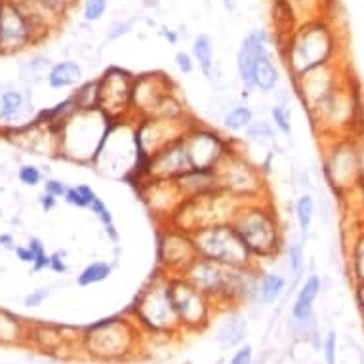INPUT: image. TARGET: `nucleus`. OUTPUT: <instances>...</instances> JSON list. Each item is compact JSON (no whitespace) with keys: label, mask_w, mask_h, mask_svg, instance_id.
Returning a JSON list of instances; mask_svg holds the SVG:
<instances>
[{"label":"nucleus","mask_w":364,"mask_h":364,"mask_svg":"<svg viewBox=\"0 0 364 364\" xmlns=\"http://www.w3.org/2000/svg\"><path fill=\"white\" fill-rule=\"evenodd\" d=\"M145 334L128 313L95 320L82 328L78 353L100 364H120L134 360L145 351Z\"/></svg>","instance_id":"f257e3e1"},{"label":"nucleus","mask_w":364,"mask_h":364,"mask_svg":"<svg viewBox=\"0 0 364 364\" xmlns=\"http://www.w3.org/2000/svg\"><path fill=\"white\" fill-rule=\"evenodd\" d=\"M256 262H269L283 248V225L267 196L240 202L229 220Z\"/></svg>","instance_id":"f03ea898"},{"label":"nucleus","mask_w":364,"mask_h":364,"mask_svg":"<svg viewBox=\"0 0 364 364\" xmlns=\"http://www.w3.org/2000/svg\"><path fill=\"white\" fill-rule=\"evenodd\" d=\"M145 338H177L182 336V328L177 322L176 311L172 305L168 292V275L163 271H155V275L139 290L130 307L126 309Z\"/></svg>","instance_id":"7ed1b4c3"},{"label":"nucleus","mask_w":364,"mask_h":364,"mask_svg":"<svg viewBox=\"0 0 364 364\" xmlns=\"http://www.w3.org/2000/svg\"><path fill=\"white\" fill-rule=\"evenodd\" d=\"M113 122L100 109H81L57 134V157L94 164Z\"/></svg>","instance_id":"20e7f679"},{"label":"nucleus","mask_w":364,"mask_h":364,"mask_svg":"<svg viewBox=\"0 0 364 364\" xmlns=\"http://www.w3.org/2000/svg\"><path fill=\"white\" fill-rule=\"evenodd\" d=\"M334 46H336V38L327 21L309 19L302 25L294 27L286 35L284 45L278 48L290 73L298 76L322 63H328L334 54Z\"/></svg>","instance_id":"39448f33"},{"label":"nucleus","mask_w":364,"mask_h":364,"mask_svg":"<svg viewBox=\"0 0 364 364\" xmlns=\"http://www.w3.org/2000/svg\"><path fill=\"white\" fill-rule=\"evenodd\" d=\"M240 202L242 201L235 199L221 189L206 195L183 199L166 220V223L187 233H195L196 229L213 225V223H229Z\"/></svg>","instance_id":"423d86ee"},{"label":"nucleus","mask_w":364,"mask_h":364,"mask_svg":"<svg viewBox=\"0 0 364 364\" xmlns=\"http://www.w3.org/2000/svg\"><path fill=\"white\" fill-rule=\"evenodd\" d=\"M193 235V245H195L196 256L212 259L227 267L235 269H252L259 267L256 259L252 258L239 235L235 233L229 223H213L202 229H196Z\"/></svg>","instance_id":"0eeeda50"},{"label":"nucleus","mask_w":364,"mask_h":364,"mask_svg":"<svg viewBox=\"0 0 364 364\" xmlns=\"http://www.w3.org/2000/svg\"><path fill=\"white\" fill-rule=\"evenodd\" d=\"M220 189L239 201H254L265 195L264 172L254 163L235 139V147L216 166Z\"/></svg>","instance_id":"6e6552de"},{"label":"nucleus","mask_w":364,"mask_h":364,"mask_svg":"<svg viewBox=\"0 0 364 364\" xmlns=\"http://www.w3.org/2000/svg\"><path fill=\"white\" fill-rule=\"evenodd\" d=\"M168 292L182 334L204 332L212 327L216 317V307L210 298L195 288L187 278L182 275H168Z\"/></svg>","instance_id":"1a4fd4ad"},{"label":"nucleus","mask_w":364,"mask_h":364,"mask_svg":"<svg viewBox=\"0 0 364 364\" xmlns=\"http://www.w3.org/2000/svg\"><path fill=\"white\" fill-rule=\"evenodd\" d=\"M182 138L193 168H216L235 147V138H225L213 126L202 124L196 119L189 122Z\"/></svg>","instance_id":"9d476101"},{"label":"nucleus","mask_w":364,"mask_h":364,"mask_svg":"<svg viewBox=\"0 0 364 364\" xmlns=\"http://www.w3.org/2000/svg\"><path fill=\"white\" fill-rule=\"evenodd\" d=\"M134 73L111 65L98 76V109L111 120H132Z\"/></svg>","instance_id":"9b49d317"},{"label":"nucleus","mask_w":364,"mask_h":364,"mask_svg":"<svg viewBox=\"0 0 364 364\" xmlns=\"http://www.w3.org/2000/svg\"><path fill=\"white\" fill-rule=\"evenodd\" d=\"M196 258L193 235L168 223L157 225V269L166 275H183Z\"/></svg>","instance_id":"f8f14e48"},{"label":"nucleus","mask_w":364,"mask_h":364,"mask_svg":"<svg viewBox=\"0 0 364 364\" xmlns=\"http://www.w3.org/2000/svg\"><path fill=\"white\" fill-rule=\"evenodd\" d=\"M38 46L31 23L13 0L0 4V56H18Z\"/></svg>","instance_id":"ddd939ff"},{"label":"nucleus","mask_w":364,"mask_h":364,"mask_svg":"<svg viewBox=\"0 0 364 364\" xmlns=\"http://www.w3.org/2000/svg\"><path fill=\"white\" fill-rule=\"evenodd\" d=\"M176 88V82L163 71H149V73H141V75L134 76L132 120L147 117L163 95Z\"/></svg>","instance_id":"4468645a"},{"label":"nucleus","mask_w":364,"mask_h":364,"mask_svg":"<svg viewBox=\"0 0 364 364\" xmlns=\"http://www.w3.org/2000/svg\"><path fill=\"white\" fill-rule=\"evenodd\" d=\"M136 191H138L145 208L155 218L157 225L166 223V220L176 210L177 204L183 201L172 180H153V177H149Z\"/></svg>","instance_id":"2eb2a0df"},{"label":"nucleus","mask_w":364,"mask_h":364,"mask_svg":"<svg viewBox=\"0 0 364 364\" xmlns=\"http://www.w3.org/2000/svg\"><path fill=\"white\" fill-rule=\"evenodd\" d=\"M191 168V160H189L187 149H185V141L183 138L172 139L170 143L163 145L151 158H149V166H147V180H174L185 170Z\"/></svg>","instance_id":"dca6fc26"},{"label":"nucleus","mask_w":364,"mask_h":364,"mask_svg":"<svg viewBox=\"0 0 364 364\" xmlns=\"http://www.w3.org/2000/svg\"><path fill=\"white\" fill-rule=\"evenodd\" d=\"M269 33L264 29H254L242 38V42L237 52V75L242 90L254 92V71H256V63L264 54L269 50Z\"/></svg>","instance_id":"f3484780"},{"label":"nucleus","mask_w":364,"mask_h":364,"mask_svg":"<svg viewBox=\"0 0 364 364\" xmlns=\"http://www.w3.org/2000/svg\"><path fill=\"white\" fill-rule=\"evenodd\" d=\"M33 94L29 86H0V130L27 124L33 117Z\"/></svg>","instance_id":"a211bd4d"},{"label":"nucleus","mask_w":364,"mask_h":364,"mask_svg":"<svg viewBox=\"0 0 364 364\" xmlns=\"http://www.w3.org/2000/svg\"><path fill=\"white\" fill-rule=\"evenodd\" d=\"M69 328L56 327V324H29L27 328V338L33 346L38 347L42 353H61L67 347H76L81 344V332L78 328L73 336H67Z\"/></svg>","instance_id":"6ab92c4d"},{"label":"nucleus","mask_w":364,"mask_h":364,"mask_svg":"<svg viewBox=\"0 0 364 364\" xmlns=\"http://www.w3.org/2000/svg\"><path fill=\"white\" fill-rule=\"evenodd\" d=\"M225 317L216 322L213 328V341L221 347V349H237L245 344L248 338L250 327H248V319L246 315L240 313V307H229L221 309Z\"/></svg>","instance_id":"aec40b11"},{"label":"nucleus","mask_w":364,"mask_h":364,"mask_svg":"<svg viewBox=\"0 0 364 364\" xmlns=\"http://www.w3.org/2000/svg\"><path fill=\"white\" fill-rule=\"evenodd\" d=\"M176 189L180 191L182 199H191V196H201L212 191L220 189L218 174L216 168H191L185 170L183 174L172 180Z\"/></svg>","instance_id":"412c9836"},{"label":"nucleus","mask_w":364,"mask_h":364,"mask_svg":"<svg viewBox=\"0 0 364 364\" xmlns=\"http://www.w3.org/2000/svg\"><path fill=\"white\" fill-rule=\"evenodd\" d=\"M84 82V69L75 59H61L52 65L46 76V84L52 90H69L76 88Z\"/></svg>","instance_id":"4be33fe9"},{"label":"nucleus","mask_w":364,"mask_h":364,"mask_svg":"<svg viewBox=\"0 0 364 364\" xmlns=\"http://www.w3.org/2000/svg\"><path fill=\"white\" fill-rule=\"evenodd\" d=\"M78 111H81V109L76 105L75 98L69 95V98H65V100L56 103L54 107L42 109V111L35 117V120H38L40 124L48 126L54 134H59V130H61L63 126L67 124L71 117L78 113Z\"/></svg>","instance_id":"5701e85b"},{"label":"nucleus","mask_w":364,"mask_h":364,"mask_svg":"<svg viewBox=\"0 0 364 364\" xmlns=\"http://www.w3.org/2000/svg\"><path fill=\"white\" fill-rule=\"evenodd\" d=\"M29 322L18 313L0 307V346H19L27 338Z\"/></svg>","instance_id":"b1692460"},{"label":"nucleus","mask_w":364,"mask_h":364,"mask_svg":"<svg viewBox=\"0 0 364 364\" xmlns=\"http://www.w3.org/2000/svg\"><path fill=\"white\" fill-rule=\"evenodd\" d=\"M191 56L199 65V69L204 75V78L213 82V75H216V50H213V40L210 35L201 33L196 35L193 45H191Z\"/></svg>","instance_id":"393cba45"},{"label":"nucleus","mask_w":364,"mask_h":364,"mask_svg":"<svg viewBox=\"0 0 364 364\" xmlns=\"http://www.w3.org/2000/svg\"><path fill=\"white\" fill-rule=\"evenodd\" d=\"M281 82V73L276 63L273 61V54L267 52L259 57L254 71V90H258L259 94H271L275 92L276 86Z\"/></svg>","instance_id":"a878e982"},{"label":"nucleus","mask_w":364,"mask_h":364,"mask_svg":"<svg viewBox=\"0 0 364 364\" xmlns=\"http://www.w3.org/2000/svg\"><path fill=\"white\" fill-rule=\"evenodd\" d=\"M320 292V278L317 275H311L302 284V288L295 295V302L292 305V317L298 322H305L311 317V311H313V303L317 300V295Z\"/></svg>","instance_id":"bb28decb"},{"label":"nucleus","mask_w":364,"mask_h":364,"mask_svg":"<svg viewBox=\"0 0 364 364\" xmlns=\"http://www.w3.org/2000/svg\"><path fill=\"white\" fill-rule=\"evenodd\" d=\"M52 59L45 54H31L27 57L25 61L19 63V76H21V82L25 86H35V84H40V82L46 81L48 76V71L52 69Z\"/></svg>","instance_id":"cd10ccee"},{"label":"nucleus","mask_w":364,"mask_h":364,"mask_svg":"<svg viewBox=\"0 0 364 364\" xmlns=\"http://www.w3.org/2000/svg\"><path fill=\"white\" fill-rule=\"evenodd\" d=\"M286 278L278 273H259L258 305H273L283 295Z\"/></svg>","instance_id":"c85d7f7f"},{"label":"nucleus","mask_w":364,"mask_h":364,"mask_svg":"<svg viewBox=\"0 0 364 364\" xmlns=\"http://www.w3.org/2000/svg\"><path fill=\"white\" fill-rule=\"evenodd\" d=\"M254 111L248 103H235L231 109H227L221 117V124L227 134H245V130L252 124Z\"/></svg>","instance_id":"c756f323"},{"label":"nucleus","mask_w":364,"mask_h":364,"mask_svg":"<svg viewBox=\"0 0 364 364\" xmlns=\"http://www.w3.org/2000/svg\"><path fill=\"white\" fill-rule=\"evenodd\" d=\"M111 275H113V264H111V262L98 259V262H92V264L86 265V267L76 275V284H78L81 288H88V286L103 283V281H107Z\"/></svg>","instance_id":"7c9ffc66"},{"label":"nucleus","mask_w":364,"mask_h":364,"mask_svg":"<svg viewBox=\"0 0 364 364\" xmlns=\"http://www.w3.org/2000/svg\"><path fill=\"white\" fill-rule=\"evenodd\" d=\"M88 210L94 213L95 220L100 221L101 225H103V229H105V233H107V237L113 240V242H119V233H117V227H115L113 213H111V210H109V206H107L105 202L101 201L100 195L95 196L94 201H92V204H90Z\"/></svg>","instance_id":"2f4dec72"},{"label":"nucleus","mask_w":364,"mask_h":364,"mask_svg":"<svg viewBox=\"0 0 364 364\" xmlns=\"http://www.w3.org/2000/svg\"><path fill=\"white\" fill-rule=\"evenodd\" d=\"M246 141H252V143L265 145V143H275L276 134L275 126L267 122V120H252V124L245 130Z\"/></svg>","instance_id":"473e14b6"},{"label":"nucleus","mask_w":364,"mask_h":364,"mask_svg":"<svg viewBox=\"0 0 364 364\" xmlns=\"http://www.w3.org/2000/svg\"><path fill=\"white\" fill-rule=\"evenodd\" d=\"M98 193H95L94 189L86 185V183H81V185H75V187H69L67 189V193L63 196V201L67 202L69 206H75V208H90L92 201H94Z\"/></svg>","instance_id":"72a5a7b5"},{"label":"nucleus","mask_w":364,"mask_h":364,"mask_svg":"<svg viewBox=\"0 0 364 364\" xmlns=\"http://www.w3.org/2000/svg\"><path fill=\"white\" fill-rule=\"evenodd\" d=\"M71 95L75 98L78 109H98V78L78 84Z\"/></svg>","instance_id":"f704fd0d"},{"label":"nucleus","mask_w":364,"mask_h":364,"mask_svg":"<svg viewBox=\"0 0 364 364\" xmlns=\"http://www.w3.org/2000/svg\"><path fill=\"white\" fill-rule=\"evenodd\" d=\"M315 216V202L311 199V195H302L295 202V220H298V225H300V231L305 235V233L311 229V223H313Z\"/></svg>","instance_id":"c9c22d12"},{"label":"nucleus","mask_w":364,"mask_h":364,"mask_svg":"<svg viewBox=\"0 0 364 364\" xmlns=\"http://www.w3.org/2000/svg\"><path fill=\"white\" fill-rule=\"evenodd\" d=\"M27 246L31 248L33 258H35L31 265V273H40V271L48 269V265H50V254L46 252L45 242L38 239V237H31Z\"/></svg>","instance_id":"e433bc0d"},{"label":"nucleus","mask_w":364,"mask_h":364,"mask_svg":"<svg viewBox=\"0 0 364 364\" xmlns=\"http://www.w3.org/2000/svg\"><path fill=\"white\" fill-rule=\"evenodd\" d=\"M286 265L294 278H300L305 267V252H303L302 242H292L286 248Z\"/></svg>","instance_id":"4c0bfd02"},{"label":"nucleus","mask_w":364,"mask_h":364,"mask_svg":"<svg viewBox=\"0 0 364 364\" xmlns=\"http://www.w3.org/2000/svg\"><path fill=\"white\" fill-rule=\"evenodd\" d=\"M271 124L275 126V130L283 134V136H292V122H290V111L288 107L284 105V103H275V105L271 107Z\"/></svg>","instance_id":"58836bf2"},{"label":"nucleus","mask_w":364,"mask_h":364,"mask_svg":"<svg viewBox=\"0 0 364 364\" xmlns=\"http://www.w3.org/2000/svg\"><path fill=\"white\" fill-rule=\"evenodd\" d=\"M109 10V0H84L82 2V19L86 23H98Z\"/></svg>","instance_id":"ea45409f"},{"label":"nucleus","mask_w":364,"mask_h":364,"mask_svg":"<svg viewBox=\"0 0 364 364\" xmlns=\"http://www.w3.org/2000/svg\"><path fill=\"white\" fill-rule=\"evenodd\" d=\"M18 180L19 183H23L25 187H37L40 183L45 182V176H42V172L38 166L35 164H23V166H19L18 170Z\"/></svg>","instance_id":"a19ab883"},{"label":"nucleus","mask_w":364,"mask_h":364,"mask_svg":"<svg viewBox=\"0 0 364 364\" xmlns=\"http://www.w3.org/2000/svg\"><path fill=\"white\" fill-rule=\"evenodd\" d=\"M353 273L357 276L358 283H364V235H360L353 246Z\"/></svg>","instance_id":"79ce46f5"},{"label":"nucleus","mask_w":364,"mask_h":364,"mask_svg":"<svg viewBox=\"0 0 364 364\" xmlns=\"http://www.w3.org/2000/svg\"><path fill=\"white\" fill-rule=\"evenodd\" d=\"M50 294H52L50 286H40V288L37 290H31V294H27L25 298H23V305H25L27 309L40 307V305L50 298Z\"/></svg>","instance_id":"37998d69"},{"label":"nucleus","mask_w":364,"mask_h":364,"mask_svg":"<svg viewBox=\"0 0 364 364\" xmlns=\"http://www.w3.org/2000/svg\"><path fill=\"white\" fill-rule=\"evenodd\" d=\"M229 364H254V347L250 344H242L237 347L229 358Z\"/></svg>","instance_id":"c03bdc74"},{"label":"nucleus","mask_w":364,"mask_h":364,"mask_svg":"<svg viewBox=\"0 0 364 364\" xmlns=\"http://www.w3.org/2000/svg\"><path fill=\"white\" fill-rule=\"evenodd\" d=\"M42 185H45V193H48V195H52V196H56L57 201L63 199L65 193H67V189H69L67 183L63 182V180H57V177H46Z\"/></svg>","instance_id":"a18cd8bd"},{"label":"nucleus","mask_w":364,"mask_h":364,"mask_svg":"<svg viewBox=\"0 0 364 364\" xmlns=\"http://www.w3.org/2000/svg\"><path fill=\"white\" fill-rule=\"evenodd\" d=\"M132 29H134V19H119V21H115L113 25L109 27L107 40H117V38L128 35Z\"/></svg>","instance_id":"49530a36"},{"label":"nucleus","mask_w":364,"mask_h":364,"mask_svg":"<svg viewBox=\"0 0 364 364\" xmlns=\"http://www.w3.org/2000/svg\"><path fill=\"white\" fill-rule=\"evenodd\" d=\"M46 6L52 8L54 12L59 13L61 18H67L73 10L76 8V4L81 2V0H42Z\"/></svg>","instance_id":"de8ad7c7"},{"label":"nucleus","mask_w":364,"mask_h":364,"mask_svg":"<svg viewBox=\"0 0 364 364\" xmlns=\"http://www.w3.org/2000/svg\"><path fill=\"white\" fill-rule=\"evenodd\" d=\"M176 67L177 71L182 73V75H193V71H195L196 67V63L195 59H193V56L191 54H187V52H177L176 54Z\"/></svg>","instance_id":"09e8293b"},{"label":"nucleus","mask_w":364,"mask_h":364,"mask_svg":"<svg viewBox=\"0 0 364 364\" xmlns=\"http://www.w3.org/2000/svg\"><path fill=\"white\" fill-rule=\"evenodd\" d=\"M48 269L54 271L56 275H65L69 271V265L65 262V252H52Z\"/></svg>","instance_id":"8fccbe9b"},{"label":"nucleus","mask_w":364,"mask_h":364,"mask_svg":"<svg viewBox=\"0 0 364 364\" xmlns=\"http://www.w3.org/2000/svg\"><path fill=\"white\" fill-rule=\"evenodd\" d=\"M324 360L327 364H336V332H328L324 339Z\"/></svg>","instance_id":"3c124183"},{"label":"nucleus","mask_w":364,"mask_h":364,"mask_svg":"<svg viewBox=\"0 0 364 364\" xmlns=\"http://www.w3.org/2000/svg\"><path fill=\"white\" fill-rule=\"evenodd\" d=\"M13 254H16V258L21 262V264H27V265H33V252L29 246H16V250H13Z\"/></svg>","instance_id":"603ef678"},{"label":"nucleus","mask_w":364,"mask_h":364,"mask_svg":"<svg viewBox=\"0 0 364 364\" xmlns=\"http://www.w3.org/2000/svg\"><path fill=\"white\" fill-rule=\"evenodd\" d=\"M38 204H40V208H42L46 213H48L57 206V199L56 196L48 195V193H42V195L38 196Z\"/></svg>","instance_id":"864d4df0"},{"label":"nucleus","mask_w":364,"mask_h":364,"mask_svg":"<svg viewBox=\"0 0 364 364\" xmlns=\"http://www.w3.org/2000/svg\"><path fill=\"white\" fill-rule=\"evenodd\" d=\"M0 246L4 248V250H16V239H13V235H10V233H2L0 235Z\"/></svg>","instance_id":"5fc2aeb1"},{"label":"nucleus","mask_w":364,"mask_h":364,"mask_svg":"<svg viewBox=\"0 0 364 364\" xmlns=\"http://www.w3.org/2000/svg\"><path fill=\"white\" fill-rule=\"evenodd\" d=\"M160 35H163V37L168 40L170 45H177V40H180V37L176 35V31H172V29H168V27H163Z\"/></svg>","instance_id":"6e6d98bb"},{"label":"nucleus","mask_w":364,"mask_h":364,"mask_svg":"<svg viewBox=\"0 0 364 364\" xmlns=\"http://www.w3.org/2000/svg\"><path fill=\"white\" fill-rule=\"evenodd\" d=\"M286 2H288L290 6L294 8V12L298 13V12H300V10H302V8H305V6H307V4H311L313 0H286Z\"/></svg>","instance_id":"4d7b16f0"},{"label":"nucleus","mask_w":364,"mask_h":364,"mask_svg":"<svg viewBox=\"0 0 364 364\" xmlns=\"http://www.w3.org/2000/svg\"><path fill=\"white\" fill-rule=\"evenodd\" d=\"M357 300H358V305H360V307L364 309V283H358Z\"/></svg>","instance_id":"13d9d810"},{"label":"nucleus","mask_w":364,"mask_h":364,"mask_svg":"<svg viewBox=\"0 0 364 364\" xmlns=\"http://www.w3.org/2000/svg\"><path fill=\"white\" fill-rule=\"evenodd\" d=\"M143 4L149 8H157L160 4V0H143Z\"/></svg>","instance_id":"bf43d9fd"},{"label":"nucleus","mask_w":364,"mask_h":364,"mask_svg":"<svg viewBox=\"0 0 364 364\" xmlns=\"http://www.w3.org/2000/svg\"><path fill=\"white\" fill-rule=\"evenodd\" d=\"M0 4H2V0H0Z\"/></svg>","instance_id":"052dcab7"},{"label":"nucleus","mask_w":364,"mask_h":364,"mask_svg":"<svg viewBox=\"0 0 364 364\" xmlns=\"http://www.w3.org/2000/svg\"><path fill=\"white\" fill-rule=\"evenodd\" d=\"M218 364H221V363H218Z\"/></svg>","instance_id":"680f3d73"}]
</instances>
